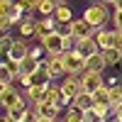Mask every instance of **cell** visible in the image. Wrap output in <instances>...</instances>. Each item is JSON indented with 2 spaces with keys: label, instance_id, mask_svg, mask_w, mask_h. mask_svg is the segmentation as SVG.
Wrapping results in <instances>:
<instances>
[{
  "label": "cell",
  "instance_id": "11",
  "mask_svg": "<svg viewBox=\"0 0 122 122\" xmlns=\"http://www.w3.org/2000/svg\"><path fill=\"white\" fill-rule=\"evenodd\" d=\"M71 34L76 39H83V37H93L95 34V27H90L83 17L81 20H71Z\"/></svg>",
  "mask_w": 122,
  "mask_h": 122
},
{
  "label": "cell",
  "instance_id": "21",
  "mask_svg": "<svg viewBox=\"0 0 122 122\" xmlns=\"http://www.w3.org/2000/svg\"><path fill=\"white\" fill-rule=\"evenodd\" d=\"M15 42H17V39L10 34V32H7V34H0V54H3V56H7L10 51H12Z\"/></svg>",
  "mask_w": 122,
  "mask_h": 122
},
{
  "label": "cell",
  "instance_id": "14",
  "mask_svg": "<svg viewBox=\"0 0 122 122\" xmlns=\"http://www.w3.org/2000/svg\"><path fill=\"white\" fill-rule=\"evenodd\" d=\"M25 98H27L29 105L42 103V100L46 98V86H29V88H25Z\"/></svg>",
  "mask_w": 122,
  "mask_h": 122
},
{
  "label": "cell",
  "instance_id": "15",
  "mask_svg": "<svg viewBox=\"0 0 122 122\" xmlns=\"http://www.w3.org/2000/svg\"><path fill=\"white\" fill-rule=\"evenodd\" d=\"M71 105H76L81 110H90L95 105V98H93V93H88V90H81V93L73 95V103H71Z\"/></svg>",
  "mask_w": 122,
  "mask_h": 122
},
{
  "label": "cell",
  "instance_id": "16",
  "mask_svg": "<svg viewBox=\"0 0 122 122\" xmlns=\"http://www.w3.org/2000/svg\"><path fill=\"white\" fill-rule=\"evenodd\" d=\"M29 49H32V46L27 44V39H22V37H20L17 42H15V46H12V51H10L7 56H10V59H17V61H22L25 56H29Z\"/></svg>",
  "mask_w": 122,
  "mask_h": 122
},
{
  "label": "cell",
  "instance_id": "40",
  "mask_svg": "<svg viewBox=\"0 0 122 122\" xmlns=\"http://www.w3.org/2000/svg\"><path fill=\"white\" fill-rule=\"evenodd\" d=\"M120 122H122V120H120Z\"/></svg>",
  "mask_w": 122,
  "mask_h": 122
},
{
  "label": "cell",
  "instance_id": "22",
  "mask_svg": "<svg viewBox=\"0 0 122 122\" xmlns=\"http://www.w3.org/2000/svg\"><path fill=\"white\" fill-rule=\"evenodd\" d=\"M103 54H105L107 66H117L120 61H122V49H115V46H112V49H105Z\"/></svg>",
  "mask_w": 122,
  "mask_h": 122
},
{
  "label": "cell",
  "instance_id": "12",
  "mask_svg": "<svg viewBox=\"0 0 122 122\" xmlns=\"http://www.w3.org/2000/svg\"><path fill=\"white\" fill-rule=\"evenodd\" d=\"M105 68H110V66H107V61H105L103 49H100L98 54H93V56H88V59H86V71H95V73H103Z\"/></svg>",
  "mask_w": 122,
  "mask_h": 122
},
{
  "label": "cell",
  "instance_id": "39",
  "mask_svg": "<svg viewBox=\"0 0 122 122\" xmlns=\"http://www.w3.org/2000/svg\"><path fill=\"white\" fill-rule=\"evenodd\" d=\"M100 3H107V5H112V3H115V0H100Z\"/></svg>",
  "mask_w": 122,
  "mask_h": 122
},
{
  "label": "cell",
  "instance_id": "5",
  "mask_svg": "<svg viewBox=\"0 0 122 122\" xmlns=\"http://www.w3.org/2000/svg\"><path fill=\"white\" fill-rule=\"evenodd\" d=\"M81 86H83V90H88V93H95L100 86H105V78H103V73L86 71V73L81 76Z\"/></svg>",
  "mask_w": 122,
  "mask_h": 122
},
{
  "label": "cell",
  "instance_id": "29",
  "mask_svg": "<svg viewBox=\"0 0 122 122\" xmlns=\"http://www.w3.org/2000/svg\"><path fill=\"white\" fill-rule=\"evenodd\" d=\"M112 27L122 32V10H115L112 12Z\"/></svg>",
  "mask_w": 122,
  "mask_h": 122
},
{
  "label": "cell",
  "instance_id": "35",
  "mask_svg": "<svg viewBox=\"0 0 122 122\" xmlns=\"http://www.w3.org/2000/svg\"><path fill=\"white\" fill-rule=\"evenodd\" d=\"M37 122H59V120H54V117H42V115H39Z\"/></svg>",
  "mask_w": 122,
  "mask_h": 122
},
{
  "label": "cell",
  "instance_id": "6",
  "mask_svg": "<svg viewBox=\"0 0 122 122\" xmlns=\"http://www.w3.org/2000/svg\"><path fill=\"white\" fill-rule=\"evenodd\" d=\"M64 54V51H61ZM61 54H46L44 59V64L49 68V73H51V78L56 81L59 76H66V68H64V59H61Z\"/></svg>",
  "mask_w": 122,
  "mask_h": 122
},
{
  "label": "cell",
  "instance_id": "9",
  "mask_svg": "<svg viewBox=\"0 0 122 122\" xmlns=\"http://www.w3.org/2000/svg\"><path fill=\"white\" fill-rule=\"evenodd\" d=\"M93 37H95V42H98V46L103 49V51L115 46V27H112V29L100 27V29H95V34H93Z\"/></svg>",
  "mask_w": 122,
  "mask_h": 122
},
{
  "label": "cell",
  "instance_id": "26",
  "mask_svg": "<svg viewBox=\"0 0 122 122\" xmlns=\"http://www.w3.org/2000/svg\"><path fill=\"white\" fill-rule=\"evenodd\" d=\"M12 7H15L12 0H0V17H7L10 12H12Z\"/></svg>",
  "mask_w": 122,
  "mask_h": 122
},
{
  "label": "cell",
  "instance_id": "30",
  "mask_svg": "<svg viewBox=\"0 0 122 122\" xmlns=\"http://www.w3.org/2000/svg\"><path fill=\"white\" fill-rule=\"evenodd\" d=\"M86 122H100V115L95 112L93 107H90V110H86Z\"/></svg>",
  "mask_w": 122,
  "mask_h": 122
},
{
  "label": "cell",
  "instance_id": "8",
  "mask_svg": "<svg viewBox=\"0 0 122 122\" xmlns=\"http://www.w3.org/2000/svg\"><path fill=\"white\" fill-rule=\"evenodd\" d=\"M37 32H39V20L34 15H25V20L20 22V37L29 39V37H37Z\"/></svg>",
  "mask_w": 122,
  "mask_h": 122
},
{
  "label": "cell",
  "instance_id": "32",
  "mask_svg": "<svg viewBox=\"0 0 122 122\" xmlns=\"http://www.w3.org/2000/svg\"><path fill=\"white\" fill-rule=\"evenodd\" d=\"M115 49H122V32L115 29Z\"/></svg>",
  "mask_w": 122,
  "mask_h": 122
},
{
  "label": "cell",
  "instance_id": "36",
  "mask_svg": "<svg viewBox=\"0 0 122 122\" xmlns=\"http://www.w3.org/2000/svg\"><path fill=\"white\" fill-rule=\"evenodd\" d=\"M112 7H115V10H122V0H115V3H112Z\"/></svg>",
  "mask_w": 122,
  "mask_h": 122
},
{
  "label": "cell",
  "instance_id": "20",
  "mask_svg": "<svg viewBox=\"0 0 122 122\" xmlns=\"http://www.w3.org/2000/svg\"><path fill=\"white\" fill-rule=\"evenodd\" d=\"M54 17L59 20V25H64V22H71V20H76V17H73V10H71L68 5H59V7H56V12H54Z\"/></svg>",
  "mask_w": 122,
  "mask_h": 122
},
{
  "label": "cell",
  "instance_id": "17",
  "mask_svg": "<svg viewBox=\"0 0 122 122\" xmlns=\"http://www.w3.org/2000/svg\"><path fill=\"white\" fill-rule=\"evenodd\" d=\"M42 61L44 59H37V56H25L22 59V76H29V73H34V71H39V66H42Z\"/></svg>",
  "mask_w": 122,
  "mask_h": 122
},
{
  "label": "cell",
  "instance_id": "10",
  "mask_svg": "<svg viewBox=\"0 0 122 122\" xmlns=\"http://www.w3.org/2000/svg\"><path fill=\"white\" fill-rule=\"evenodd\" d=\"M34 107V112L37 115H42V117H54V120H59V112H64L56 103H51V100H42V103H37V105H32Z\"/></svg>",
  "mask_w": 122,
  "mask_h": 122
},
{
  "label": "cell",
  "instance_id": "2",
  "mask_svg": "<svg viewBox=\"0 0 122 122\" xmlns=\"http://www.w3.org/2000/svg\"><path fill=\"white\" fill-rule=\"evenodd\" d=\"M0 105L5 110H10L17 105H27V98H25V93L15 90L12 86H0Z\"/></svg>",
  "mask_w": 122,
  "mask_h": 122
},
{
  "label": "cell",
  "instance_id": "19",
  "mask_svg": "<svg viewBox=\"0 0 122 122\" xmlns=\"http://www.w3.org/2000/svg\"><path fill=\"white\" fill-rule=\"evenodd\" d=\"M93 98H95V105H112V103H110V86L107 83L100 86L95 93H93Z\"/></svg>",
  "mask_w": 122,
  "mask_h": 122
},
{
  "label": "cell",
  "instance_id": "37",
  "mask_svg": "<svg viewBox=\"0 0 122 122\" xmlns=\"http://www.w3.org/2000/svg\"><path fill=\"white\" fill-rule=\"evenodd\" d=\"M0 122H12V120H10V115H7V112H5V115H3V117H0Z\"/></svg>",
  "mask_w": 122,
  "mask_h": 122
},
{
  "label": "cell",
  "instance_id": "7",
  "mask_svg": "<svg viewBox=\"0 0 122 122\" xmlns=\"http://www.w3.org/2000/svg\"><path fill=\"white\" fill-rule=\"evenodd\" d=\"M76 51L83 56V59H88V56L98 54L100 46H98V42H95V37H83V39H78V42H76Z\"/></svg>",
  "mask_w": 122,
  "mask_h": 122
},
{
  "label": "cell",
  "instance_id": "33",
  "mask_svg": "<svg viewBox=\"0 0 122 122\" xmlns=\"http://www.w3.org/2000/svg\"><path fill=\"white\" fill-rule=\"evenodd\" d=\"M112 115H115L117 120H122V103H117V105H112Z\"/></svg>",
  "mask_w": 122,
  "mask_h": 122
},
{
  "label": "cell",
  "instance_id": "24",
  "mask_svg": "<svg viewBox=\"0 0 122 122\" xmlns=\"http://www.w3.org/2000/svg\"><path fill=\"white\" fill-rule=\"evenodd\" d=\"M25 12H27V10H25L22 5H20V3H15V7H12V12H10L7 17L12 20V25H20V22H22V20H25Z\"/></svg>",
  "mask_w": 122,
  "mask_h": 122
},
{
  "label": "cell",
  "instance_id": "18",
  "mask_svg": "<svg viewBox=\"0 0 122 122\" xmlns=\"http://www.w3.org/2000/svg\"><path fill=\"white\" fill-rule=\"evenodd\" d=\"M64 112H66L64 115V122H86V110H81L76 105H68Z\"/></svg>",
  "mask_w": 122,
  "mask_h": 122
},
{
  "label": "cell",
  "instance_id": "27",
  "mask_svg": "<svg viewBox=\"0 0 122 122\" xmlns=\"http://www.w3.org/2000/svg\"><path fill=\"white\" fill-rule=\"evenodd\" d=\"M20 5H22L27 12H37V7H39V3H42V0H17Z\"/></svg>",
  "mask_w": 122,
  "mask_h": 122
},
{
  "label": "cell",
  "instance_id": "34",
  "mask_svg": "<svg viewBox=\"0 0 122 122\" xmlns=\"http://www.w3.org/2000/svg\"><path fill=\"white\" fill-rule=\"evenodd\" d=\"M120 83H122L120 76H110V78H107V86H120Z\"/></svg>",
  "mask_w": 122,
  "mask_h": 122
},
{
  "label": "cell",
  "instance_id": "38",
  "mask_svg": "<svg viewBox=\"0 0 122 122\" xmlns=\"http://www.w3.org/2000/svg\"><path fill=\"white\" fill-rule=\"evenodd\" d=\"M56 3H59V5H68V0H56Z\"/></svg>",
  "mask_w": 122,
  "mask_h": 122
},
{
  "label": "cell",
  "instance_id": "3",
  "mask_svg": "<svg viewBox=\"0 0 122 122\" xmlns=\"http://www.w3.org/2000/svg\"><path fill=\"white\" fill-rule=\"evenodd\" d=\"M61 59H64L66 76H68V73H86V59L81 56L76 49H71V51H64V54H61Z\"/></svg>",
  "mask_w": 122,
  "mask_h": 122
},
{
  "label": "cell",
  "instance_id": "31",
  "mask_svg": "<svg viewBox=\"0 0 122 122\" xmlns=\"http://www.w3.org/2000/svg\"><path fill=\"white\" fill-rule=\"evenodd\" d=\"M29 54H32V56H37V59H42V54H46V49L39 44V46H32V49H29Z\"/></svg>",
  "mask_w": 122,
  "mask_h": 122
},
{
  "label": "cell",
  "instance_id": "13",
  "mask_svg": "<svg viewBox=\"0 0 122 122\" xmlns=\"http://www.w3.org/2000/svg\"><path fill=\"white\" fill-rule=\"evenodd\" d=\"M51 73H49L46 64L42 61V66H39V71H34V73H29V86H49L51 83Z\"/></svg>",
  "mask_w": 122,
  "mask_h": 122
},
{
  "label": "cell",
  "instance_id": "23",
  "mask_svg": "<svg viewBox=\"0 0 122 122\" xmlns=\"http://www.w3.org/2000/svg\"><path fill=\"white\" fill-rule=\"evenodd\" d=\"M56 7H59L56 0H42V3H39V7H37V12L42 15V17H44V15H54Z\"/></svg>",
  "mask_w": 122,
  "mask_h": 122
},
{
  "label": "cell",
  "instance_id": "1",
  "mask_svg": "<svg viewBox=\"0 0 122 122\" xmlns=\"http://www.w3.org/2000/svg\"><path fill=\"white\" fill-rule=\"evenodd\" d=\"M83 20H86L90 27L100 29V27H105L110 20H112V15H110V10H107V3H100V0H95L93 5H88V7L83 10Z\"/></svg>",
  "mask_w": 122,
  "mask_h": 122
},
{
  "label": "cell",
  "instance_id": "4",
  "mask_svg": "<svg viewBox=\"0 0 122 122\" xmlns=\"http://www.w3.org/2000/svg\"><path fill=\"white\" fill-rule=\"evenodd\" d=\"M39 44L46 49V54H61L64 51V34H61L59 29H54V32H49Z\"/></svg>",
  "mask_w": 122,
  "mask_h": 122
},
{
  "label": "cell",
  "instance_id": "28",
  "mask_svg": "<svg viewBox=\"0 0 122 122\" xmlns=\"http://www.w3.org/2000/svg\"><path fill=\"white\" fill-rule=\"evenodd\" d=\"M10 27H12V20L10 17H0V34H7Z\"/></svg>",
  "mask_w": 122,
  "mask_h": 122
},
{
  "label": "cell",
  "instance_id": "25",
  "mask_svg": "<svg viewBox=\"0 0 122 122\" xmlns=\"http://www.w3.org/2000/svg\"><path fill=\"white\" fill-rule=\"evenodd\" d=\"M110 103L112 105L122 103V83L120 86H110Z\"/></svg>",
  "mask_w": 122,
  "mask_h": 122
}]
</instances>
